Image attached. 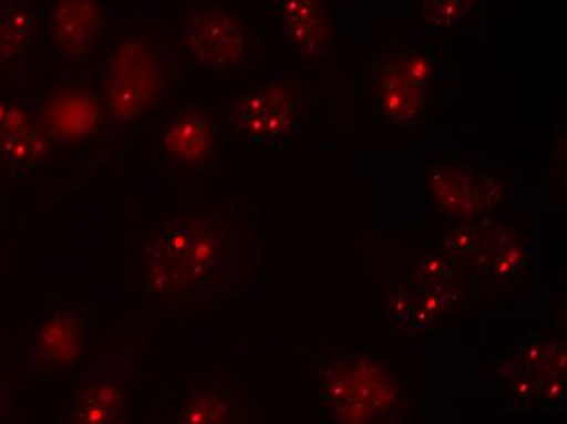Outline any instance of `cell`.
<instances>
[{
    "instance_id": "1",
    "label": "cell",
    "mask_w": 567,
    "mask_h": 424,
    "mask_svg": "<svg viewBox=\"0 0 567 424\" xmlns=\"http://www.w3.org/2000/svg\"><path fill=\"white\" fill-rule=\"evenodd\" d=\"M237 237L217 216L176 217L145 247L148 288L172 301L209 298L230 288L240 263Z\"/></svg>"
},
{
    "instance_id": "2",
    "label": "cell",
    "mask_w": 567,
    "mask_h": 424,
    "mask_svg": "<svg viewBox=\"0 0 567 424\" xmlns=\"http://www.w3.org/2000/svg\"><path fill=\"white\" fill-rule=\"evenodd\" d=\"M434 53L395 40L377 53L365 72L370 108L380 122L410 133L423 122L437 77Z\"/></svg>"
},
{
    "instance_id": "3",
    "label": "cell",
    "mask_w": 567,
    "mask_h": 424,
    "mask_svg": "<svg viewBox=\"0 0 567 424\" xmlns=\"http://www.w3.org/2000/svg\"><path fill=\"white\" fill-rule=\"evenodd\" d=\"M317 391L321 409L340 423H375L400 406L401 389L393 372L361 354L324 365Z\"/></svg>"
},
{
    "instance_id": "4",
    "label": "cell",
    "mask_w": 567,
    "mask_h": 424,
    "mask_svg": "<svg viewBox=\"0 0 567 424\" xmlns=\"http://www.w3.org/2000/svg\"><path fill=\"white\" fill-rule=\"evenodd\" d=\"M164 71L154 48L140 37L117 41L103 62V100L114 122L131 124L154 108L164 91Z\"/></svg>"
},
{
    "instance_id": "5",
    "label": "cell",
    "mask_w": 567,
    "mask_h": 424,
    "mask_svg": "<svg viewBox=\"0 0 567 424\" xmlns=\"http://www.w3.org/2000/svg\"><path fill=\"white\" fill-rule=\"evenodd\" d=\"M182 44L189 60L203 71H237L247 61L244 23L214 2L188 7L183 20Z\"/></svg>"
},
{
    "instance_id": "6",
    "label": "cell",
    "mask_w": 567,
    "mask_h": 424,
    "mask_svg": "<svg viewBox=\"0 0 567 424\" xmlns=\"http://www.w3.org/2000/svg\"><path fill=\"white\" fill-rule=\"evenodd\" d=\"M425 183L439 208L458 220L478 219L496 208L506 193L499 178L449 152L429 164Z\"/></svg>"
},
{
    "instance_id": "7",
    "label": "cell",
    "mask_w": 567,
    "mask_h": 424,
    "mask_svg": "<svg viewBox=\"0 0 567 424\" xmlns=\"http://www.w3.org/2000/svg\"><path fill=\"white\" fill-rule=\"evenodd\" d=\"M299 110L300 85L276 81L235 100L228 110V124L245 143L278 146L296 134Z\"/></svg>"
},
{
    "instance_id": "8",
    "label": "cell",
    "mask_w": 567,
    "mask_h": 424,
    "mask_svg": "<svg viewBox=\"0 0 567 424\" xmlns=\"http://www.w3.org/2000/svg\"><path fill=\"white\" fill-rule=\"evenodd\" d=\"M131 356L127 351L106 350L95 358L82 378L69 423L123 422L130 406Z\"/></svg>"
},
{
    "instance_id": "9",
    "label": "cell",
    "mask_w": 567,
    "mask_h": 424,
    "mask_svg": "<svg viewBox=\"0 0 567 424\" xmlns=\"http://www.w3.org/2000/svg\"><path fill=\"white\" fill-rule=\"evenodd\" d=\"M472 258L491 281L506 288L520 285L532 263L527 234L499 214L483 216Z\"/></svg>"
},
{
    "instance_id": "10",
    "label": "cell",
    "mask_w": 567,
    "mask_h": 424,
    "mask_svg": "<svg viewBox=\"0 0 567 424\" xmlns=\"http://www.w3.org/2000/svg\"><path fill=\"white\" fill-rule=\"evenodd\" d=\"M272 15L296 58L328 60L333 46V22L324 0H272Z\"/></svg>"
},
{
    "instance_id": "11",
    "label": "cell",
    "mask_w": 567,
    "mask_h": 424,
    "mask_svg": "<svg viewBox=\"0 0 567 424\" xmlns=\"http://www.w3.org/2000/svg\"><path fill=\"white\" fill-rule=\"evenodd\" d=\"M86 347V327L78 313L62 310L44 320L30 344L29 371L53 374L79 363Z\"/></svg>"
},
{
    "instance_id": "12",
    "label": "cell",
    "mask_w": 567,
    "mask_h": 424,
    "mask_svg": "<svg viewBox=\"0 0 567 424\" xmlns=\"http://www.w3.org/2000/svg\"><path fill=\"white\" fill-rule=\"evenodd\" d=\"M103 23L102 0H56L50 17L54 50L62 60H84L99 44Z\"/></svg>"
},
{
    "instance_id": "13",
    "label": "cell",
    "mask_w": 567,
    "mask_h": 424,
    "mask_svg": "<svg viewBox=\"0 0 567 424\" xmlns=\"http://www.w3.org/2000/svg\"><path fill=\"white\" fill-rule=\"evenodd\" d=\"M100 115L102 110L95 93L64 87L48 96L40 123L54 146H68L92 137L99 131Z\"/></svg>"
},
{
    "instance_id": "14",
    "label": "cell",
    "mask_w": 567,
    "mask_h": 424,
    "mask_svg": "<svg viewBox=\"0 0 567 424\" xmlns=\"http://www.w3.org/2000/svg\"><path fill=\"white\" fill-rule=\"evenodd\" d=\"M54 147L43 124L17 103L0 99V158L7 167L33 170L48 162Z\"/></svg>"
},
{
    "instance_id": "15",
    "label": "cell",
    "mask_w": 567,
    "mask_h": 424,
    "mask_svg": "<svg viewBox=\"0 0 567 424\" xmlns=\"http://www.w3.org/2000/svg\"><path fill=\"white\" fill-rule=\"evenodd\" d=\"M161 144L165 154L179 164H204L216 147L213 123L199 110H186L167 123Z\"/></svg>"
},
{
    "instance_id": "16",
    "label": "cell",
    "mask_w": 567,
    "mask_h": 424,
    "mask_svg": "<svg viewBox=\"0 0 567 424\" xmlns=\"http://www.w3.org/2000/svg\"><path fill=\"white\" fill-rule=\"evenodd\" d=\"M248 403L244 402L234 387L210 385L193 392L183 403L175 418L168 423L179 424H220L248 422Z\"/></svg>"
},
{
    "instance_id": "17",
    "label": "cell",
    "mask_w": 567,
    "mask_h": 424,
    "mask_svg": "<svg viewBox=\"0 0 567 424\" xmlns=\"http://www.w3.org/2000/svg\"><path fill=\"white\" fill-rule=\"evenodd\" d=\"M40 0H0V75L29 51Z\"/></svg>"
},
{
    "instance_id": "18",
    "label": "cell",
    "mask_w": 567,
    "mask_h": 424,
    "mask_svg": "<svg viewBox=\"0 0 567 424\" xmlns=\"http://www.w3.org/2000/svg\"><path fill=\"white\" fill-rule=\"evenodd\" d=\"M497 375L512 405H517L520 410H538L542 374L522 351L507 358L497 369Z\"/></svg>"
},
{
    "instance_id": "19",
    "label": "cell",
    "mask_w": 567,
    "mask_h": 424,
    "mask_svg": "<svg viewBox=\"0 0 567 424\" xmlns=\"http://www.w3.org/2000/svg\"><path fill=\"white\" fill-rule=\"evenodd\" d=\"M480 0H423L421 23L431 31L455 29L475 13Z\"/></svg>"
},
{
    "instance_id": "20",
    "label": "cell",
    "mask_w": 567,
    "mask_h": 424,
    "mask_svg": "<svg viewBox=\"0 0 567 424\" xmlns=\"http://www.w3.org/2000/svg\"><path fill=\"white\" fill-rule=\"evenodd\" d=\"M480 219L460 220L458 226L447 234L444 240V248L449 258L472 257L478 240Z\"/></svg>"
}]
</instances>
